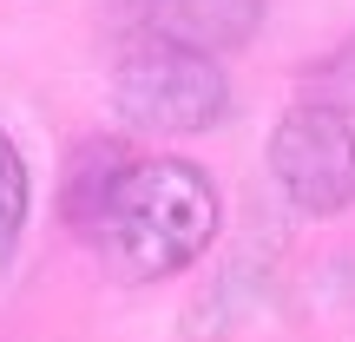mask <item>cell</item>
<instances>
[{
    "mask_svg": "<svg viewBox=\"0 0 355 342\" xmlns=\"http://www.w3.org/2000/svg\"><path fill=\"white\" fill-rule=\"evenodd\" d=\"M66 211L119 277H171L217 237V185L191 158H132L119 145L79 158Z\"/></svg>",
    "mask_w": 355,
    "mask_h": 342,
    "instance_id": "1",
    "label": "cell"
},
{
    "mask_svg": "<svg viewBox=\"0 0 355 342\" xmlns=\"http://www.w3.org/2000/svg\"><path fill=\"white\" fill-rule=\"evenodd\" d=\"M263 0H139V26L198 53H230L257 33Z\"/></svg>",
    "mask_w": 355,
    "mask_h": 342,
    "instance_id": "4",
    "label": "cell"
},
{
    "mask_svg": "<svg viewBox=\"0 0 355 342\" xmlns=\"http://www.w3.org/2000/svg\"><path fill=\"white\" fill-rule=\"evenodd\" d=\"M20 224H26V165H20V152H13V139L0 132V270L13 264Z\"/></svg>",
    "mask_w": 355,
    "mask_h": 342,
    "instance_id": "5",
    "label": "cell"
},
{
    "mask_svg": "<svg viewBox=\"0 0 355 342\" xmlns=\"http://www.w3.org/2000/svg\"><path fill=\"white\" fill-rule=\"evenodd\" d=\"M112 99L132 126L145 132H204L224 119V73H217L211 53L178 46V40L145 33V46H132L112 73Z\"/></svg>",
    "mask_w": 355,
    "mask_h": 342,
    "instance_id": "2",
    "label": "cell"
},
{
    "mask_svg": "<svg viewBox=\"0 0 355 342\" xmlns=\"http://www.w3.org/2000/svg\"><path fill=\"white\" fill-rule=\"evenodd\" d=\"M270 171L296 211H343L355 204V126L336 105H296L270 139Z\"/></svg>",
    "mask_w": 355,
    "mask_h": 342,
    "instance_id": "3",
    "label": "cell"
}]
</instances>
